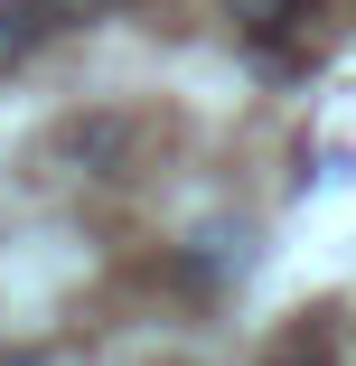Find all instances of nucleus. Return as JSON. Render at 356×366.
<instances>
[{
    "label": "nucleus",
    "mask_w": 356,
    "mask_h": 366,
    "mask_svg": "<svg viewBox=\"0 0 356 366\" xmlns=\"http://www.w3.org/2000/svg\"><path fill=\"white\" fill-rule=\"evenodd\" d=\"M38 38H56V29L38 19V0H0V56H29Z\"/></svg>",
    "instance_id": "1"
},
{
    "label": "nucleus",
    "mask_w": 356,
    "mask_h": 366,
    "mask_svg": "<svg viewBox=\"0 0 356 366\" xmlns=\"http://www.w3.org/2000/svg\"><path fill=\"white\" fill-rule=\"evenodd\" d=\"M103 10H113V0H38L47 29H76V19H103Z\"/></svg>",
    "instance_id": "2"
},
{
    "label": "nucleus",
    "mask_w": 356,
    "mask_h": 366,
    "mask_svg": "<svg viewBox=\"0 0 356 366\" xmlns=\"http://www.w3.org/2000/svg\"><path fill=\"white\" fill-rule=\"evenodd\" d=\"M225 10H235L244 29H281V19H291V10H300V0H225Z\"/></svg>",
    "instance_id": "3"
},
{
    "label": "nucleus",
    "mask_w": 356,
    "mask_h": 366,
    "mask_svg": "<svg viewBox=\"0 0 356 366\" xmlns=\"http://www.w3.org/2000/svg\"><path fill=\"white\" fill-rule=\"evenodd\" d=\"M272 366H337V357H328V347H310V338H300V347H281V357H272Z\"/></svg>",
    "instance_id": "4"
}]
</instances>
